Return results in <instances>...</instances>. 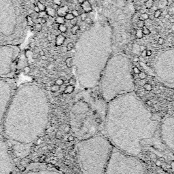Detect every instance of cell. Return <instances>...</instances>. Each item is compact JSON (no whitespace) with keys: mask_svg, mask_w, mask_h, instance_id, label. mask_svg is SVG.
<instances>
[{"mask_svg":"<svg viewBox=\"0 0 174 174\" xmlns=\"http://www.w3.org/2000/svg\"><path fill=\"white\" fill-rule=\"evenodd\" d=\"M158 78L165 85L174 87V60L162 59L156 66Z\"/></svg>","mask_w":174,"mask_h":174,"instance_id":"30bf717a","label":"cell"},{"mask_svg":"<svg viewBox=\"0 0 174 174\" xmlns=\"http://www.w3.org/2000/svg\"><path fill=\"white\" fill-rule=\"evenodd\" d=\"M135 35H136V37L138 38V39H141V38H142L143 36H144L142 30L141 29L136 30V33H135Z\"/></svg>","mask_w":174,"mask_h":174,"instance_id":"83f0119b","label":"cell"},{"mask_svg":"<svg viewBox=\"0 0 174 174\" xmlns=\"http://www.w3.org/2000/svg\"><path fill=\"white\" fill-rule=\"evenodd\" d=\"M149 18H150V16H149V15L147 14V13H143V14H141L140 16H139V20H142V21H145V20H148Z\"/></svg>","mask_w":174,"mask_h":174,"instance_id":"7402d4cb","label":"cell"},{"mask_svg":"<svg viewBox=\"0 0 174 174\" xmlns=\"http://www.w3.org/2000/svg\"><path fill=\"white\" fill-rule=\"evenodd\" d=\"M85 21H86V23H87V24H91V23H92V22H93V21H92L91 19H90L89 18H87V19H86Z\"/></svg>","mask_w":174,"mask_h":174,"instance_id":"7dc6e473","label":"cell"},{"mask_svg":"<svg viewBox=\"0 0 174 174\" xmlns=\"http://www.w3.org/2000/svg\"><path fill=\"white\" fill-rule=\"evenodd\" d=\"M20 52L18 46L0 45V76L7 77L13 73Z\"/></svg>","mask_w":174,"mask_h":174,"instance_id":"ba28073f","label":"cell"},{"mask_svg":"<svg viewBox=\"0 0 174 174\" xmlns=\"http://www.w3.org/2000/svg\"><path fill=\"white\" fill-rule=\"evenodd\" d=\"M38 18H44V16H46L47 15L46 12L45 11H40L38 13Z\"/></svg>","mask_w":174,"mask_h":174,"instance_id":"4dcf8cb0","label":"cell"},{"mask_svg":"<svg viewBox=\"0 0 174 174\" xmlns=\"http://www.w3.org/2000/svg\"><path fill=\"white\" fill-rule=\"evenodd\" d=\"M165 19H169V18H171V15H170L169 13H168V14H167L165 16Z\"/></svg>","mask_w":174,"mask_h":174,"instance_id":"f907efd6","label":"cell"},{"mask_svg":"<svg viewBox=\"0 0 174 174\" xmlns=\"http://www.w3.org/2000/svg\"><path fill=\"white\" fill-rule=\"evenodd\" d=\"M141 56H142V57H146V56H147V55H146V50H142V52H141Z\"/></svg>","mask_w":174,"mask_h":174,"instance_id":"bcb514c9","label":"cell"},{"mask_svg":"<svg viewBox=\"0 0 174 174\" xmlns=\"http://www.w3.org/2000/svg\"><path fill=\"white\" fill-rule=\"evenodd\" d=\"M85 0H78V3H80V4H82V3H83L85 2Z\"/></svg>","mask_w":174,"mask_h":174,"instance_id":"9f6ffc18","label":"cell"},{"mask_svg":"<svg viewBox=\"0 0 174 174\" xmlns=\"http://www.w3.org/2000/svg\"><path fill=\"white\" fill-rule=\"evenodd\" d=\"M130 32H131V35H135V33H136V29H132L130 31Z\"/></svg>","mask_w":174,"mask_h":174,"instance_id":"f6af8a7d","label":"cell"},{"mask_svg":"<svg viewBox=\"0 0 174 174\" xmlns=\"http://www.w3.org/2000/svg\"><path fill=\"white\" fill-rule=\"evenodd\" d=\"M46 19L45 18H42L41 19V24L42 25H44V24H46Z\"/></svg>","mask_w":174,"mask_h":174,"instance_id":"ee69618b","label":"cell"},{"mask_svg":"<svg viewBox=\"0 0 174 174\" xmlns=\"http://www.w3.org/2000/svg\"><path fill=\"white\" fill-rule=\"evenodd\" d=\"M141 9V5H137L136 7H135V10H136V11H139Z\"/></svg>","mask_w":174,"mask_h":174,"instance_id":"816d5d0a","label":"cell"},{"mask_svg":"<svg viewBox=\"0 0 174 174\" xmlns=\"http://www.w3.org/2000/svg\"><path fill=\"white\" fill-rule=\"evenodd\" d=\"M39 55H40V56H44L45 55V53H44V50H40V52H39Z\"/></svg>","mask_w":174,"mask_h":174,"instance_id":"681fc988","label":"cell"},{"mask_svg":"<svg viewBox=\"0 0 174 174\" xmlns=\"http://www.w3.org/2000/svg\"><path fill=\"white\" fill-rule=\"evenodd\" d=\"M161 15H162V10L160 9H158V10H156L155 12H154V17L155 18H159Z\"/></svg>","mask_w":174,"mask_h":174,"instance_id":"4316f807","label":"cell"},{"mask_svg":"<svg viewBox=\"0 0 174 174\" xmlns=\"http://www.w3.org/2000/svg\"><path fill=\"white\" fill-rule=\"evenodd\" d=\"M41 19L42 18H37V19H36V23H41Z\"/></svg>","mask_w":174,"mask_h":174,"instance_id":"f5cc1de1","label":"cell"},{"mask_svg":"<svg viewBox=\"0 0 174 174\" xmlns=\"http://www.w3.org/2000/svg\"><path fill=\"white\" fill-rule=\"evenodd\" d=\"M137 25L138 27L142 28L145 25V23L144 21H142V20H138V21L137 22Z\"/></svg>","mask_w":174,"mask_h":174,"instance_id":"d590c367","label":"cell"},{"mask_svg":"<svg viewBox=\"0 0 174 174\" xmlns=\"http://www.w3.org/2000/svg\"><path fill=\"white\" fill-rule=\"evenodd\" d=\"M34 11H35V12H36V13H38L40 11V8H38V6L37 5H35V6H34Z\"/></svg>","mask_w":174,"mask_h":174,"instance_id":"7bdbcfd3","label":"cell"},{"mask_svg":"<svg viewBox=\"0 0 174 174\" xmlns=\"http://www.w3.org/2000/svg\"><path fill=\"white\" fill-rule=\"evenodd\" d=\"M116 41L118 42H121L122 41V38L121 35H120V34H118L117 37H116Z\"/></svg>","mask_w":174,"mask_h":174,"instance_id":"60d3db41","label":"cell"},{"mask_svg":"<svg viewBox=\"0 0 174 174\" xmlns=\"http://www.w3.org/2000/svg\"><path fill=\"white\" fill-rule=\"evenodd\" d=\"M65 41H66V38L61 34H59V35L57 36L56 40H55V46H60L64 43Z\"/></svg>","mask_w":174,"mask_h":174,"instance_id":"2e32d148","label":"cell"},{"mask_svg":"<svg viewBox=\"0 0 174 174\" xmlns=\"http://www.w3.org/2000/svg\"><path fill=\"white\" fill-rule=\"evenodd\" d=\"M50 117L46 93L35 84H25L14 91L1 127L12 144L30 146L43 134Z\"/></svg>","mask_w":174,"mask_h":174,"instance_id":"7a4b0ae2","label":"cell"},{"mask_svg":"<svg viewBox=\"0 0 174 174\" xmlns=\"http://www.w3.org/2000/svg\"><path fill=\"white\" fill-rule=\"evenodd\" d=\"M114 147L104 135L80 140L77 156L83 174H104Z\"/></svg>","mask_w":174,"mask_h":174,"instance_id":"277c9868","label":"cell"},{"mask_svg":"<svg viewBox=\"0 0 174 174\" xmlns=\"http://www.w3.org/2000/svg\"><path fill=\"white\" fill-rule=\"evenodd\" d=\"M14 92L13 85L10 80L0 76V129H1L3 118Z\"/></svg>","mask_w":174,"mask_h":174,"instance_id":"9c48e42d","label":"cell"},{"mask_svg":"<svg viewBox=\"0 0 174 174\" xmlns=\"http://www.w3.org/2000/svg\"><path fill=\"white\" fill-rule=\"evenodd\" d=\"M99 86L101 96L108 103L120 95L133 93L134 83L127 63L112 61L103 72Z\"/></svg>","mask_w":174,"mask_h":174,"instance_id":"8992f818","label":"cell"},{"mask_svg":"<svg viewBox=\"0 0 174 174\" xmlns=\"http://www.w3.org/2000/svg\"><path fill=\"white\" fill-rule=\"evenodd\" d=\"M34 27H35V29L38 32H41L42 30V25L41 23H36Z\"/></svg>","mask_w":174,"mask_h":174,"instance_id":"f546056e","label":"cell"},{"mask_svg":"<svg viewBox=\"0 0 174 174\" xmlns=\"http://www.w3.org/2000/svg\"><path fill=\"white\" fill-rule=\"evenodd\" d=\"M37 5L38 6V8H40V11H45L46 10V6L44 5L42 3L40 2V1H38Z\"/></svg>","mask_w":174,"mask_h":174,"instance_id":"f1b7e54d","label":"cell"},{"mask_svg":"<svg viewBox=\"0 0 174 174\" xmlns=\"http://www.w3.org/2000/svg\"><path fill=\"white\" fill-rule=\"evenodd\" d=\"M81 7L82 8L84 11H85V12L87 13V12H91L92 10H93V8H92L91 3L88 0H85V2L83 3H82L81 4Z\"/></svg>","mask_w":174,"mask_h":174,"instance_id":"9a60e30c","label":"cell"},{"mask_svg":"<svg viewBox=\"0 0 174 174\" xmlns=\"http://www.w3.org/2000/svg\"><path fill=\"white\" fill-rule=\"evenodd\" d=\"M159 132L162 144L174 152V115L163 120L160 125Z\"/></svg>","mask_w":174,"mask_h":174,"instance_id":"7c38bea8","label":"cell"},{"mask_svg":"<svg viewBox=\"0 0 174 174\" xmlns=\"http://www.w3.org/2000/svg\"><path fill=\"white\" fill-rule=\"evenodd\" d=\"M154 0H147L144 3L145 7H146L147 9H150L152 7L153 4H154Z\"/></svg>","mask_w":174,"mask_h":174,"instance_id":"44dd1931","label":"cell"},{"mask_svg":"<svg viewBox=\"0 0 174 174\" xmlns=\"http://www.w3.org/2000/svg\"><path fill=\"white\" fill-rule=\"evenodd\" d=\"M167 4H168L167 0H159L158 5V8H159V9H162V8H165L167 5Z\"/></svg>","mask_w":174,"mask_h":174,"instance_id":"d6986e66","label":"cell"},{"mask_svg":"<svg viewBox=\"0 0 174 174\" xmlns=\"http://www.w3.org/2000/svg\"><path fill=\"white\" fill-rule=\"evenodd\" d=\"M88 18L87 14L86 12H83L80 14V18H81L82 21H85V20Z\"/></svg>","mask_w":174,"mask_h":174,"instance_id":"e575fe53","label":"cell"},{"mask_svg":"<svg viewBox=\"0 0 174 174\" xmlns=\"http://www.w3.org/2000/svg\"><path fill=\"white\" fill-rule=\"evenodd\" d=\"M122 13H123V10H122L121 8H117L116 10V14H117V16L119 14H122Z\"/></svg>","mask_w":174,"mask_h":174,"instance_id":"ab89813d","label":"cell"},{"mask_svg":"<svg viewBox=\"0 0 174 174\" xmlns=\"http://www.w3.org/2000/svg\"><path fill=\"white\" fill-rule=\"evenodd\" d=\"M55 23L58 25L65 24L66 23V18L64 16H58L55 18Z\"/></svg>","mask_w":174,"mask_h":174,"instance_id":"ac0fdd59","label":"cell"},{"mask_svg":"<svg viewBox=\"0 0 174 174\" xmlns=\"http://www.w3.org/2000/svg\"><path fill=\"white\" fill-rule=\"evenodd\" d=\"M53 2H54V4H56L59 5V6H60L61 3V0H53Z\"/></svg>","mask_w":174,"mask_h":174,"instance_id":"b9f144b4","label":"cell"},{"mask_svg":"<svg viewBox=\"0 0 174 174\" xmlns=\"http://www.w3.org/2000/svg\"><path fill=\"white\" fill-rule=\"evenodd\" d=\"M104 174H146L144 164L137 156L114 148Z\"/></svg>","mask_w":174,"mask_h":174,"instance_id":"52a82bcc","label":"cell"},{"mask_svg":"<svg viewBox=\"0 0 174 174\" xmlns=\"http://www.w3.org/2000/svg\"><path fill=\"white\" fill-rule=\"evenodd\" d=\"M72 14L74 15V17H78L79 16V12L78 10H73L72 11Z\"/></svg>","mask_w":174,"mask_h":174,"instance_id":"74e56055","label":"cell"},{"mask_svg":"<svg viewBox=\"0 0 174 174\" xmlns=\"http://www.w3.org/2000/svg\"><path fill=\"white\" fill-rule=\"evenodd\" d=\"M160 123L133 93L108 103L104 132L114 147L138 157L143 144L160 135Z\"/></svg>","mask_w":174,"mask_h":174,"instance_id":"6da1fadb","label":"cell"},{"mask_svg":"<svg viewBox=\"0 0 174 174\" xmlns=\"http://www.w3.org/2000/svg\"><path fill=\"white\" fill-rule=\"evenodd\" d=\"M58 29L62 33H66L68 30V27L65 24H61V25H59L58 26Z\"/></svg>","mask_w":174,"mask_h":174,"instance_id":"603a6c76","label":"cell"},{"mask_svg":"<svg viewBox=\"0 0 174 174\" xmlns=\"http://www.w3.org/2000/svg\"><path fill=\"white\" fill-rule=\"evenodd\" d=\"M77 23H78L77 17H74L72 20H71V24H72L73 26L76 25H77Z\"/></svg>","mask_w":174,"mask_h":174,"instance_id":"8d00e7d4","label":"cell"},{"mask_svg":"<svg viewBox=\"0 0 174 174\" xmlns=\"http://www.w3.org/2000/svg\"><path fill=\"white\" fill-rule=\"evenodd\" d=\"M171 29L172 31H174V25H173V26H171Z\"/></svg>","mask_w":174,"mask_h":174,"instance_id":"91938a15","label":"cell"},{"mask_svg":"<svg viewBox=\"0 0 174 174\" xmlns=\"http://www.w3.org/2000/svg\"><path fill=\"white\" fill-rule=\"evenodd\" d=\"M121 36H122V40H125L126 38H127V35H126L125 33H123V34H122V35Z\"/></svg>","mask_w":174,"mask_h":174,"instance_id":"11a10c76","label":"cell"},{"mask_svg":"<svg viewBox=\"0 0 174 174\" xmlns=\"http://www.w3.org/2000/svg\"><path fill=\"white\" fill-rule=\"evenodd\" d=\"M164 42H165V40H164L162 38H160L158 40V44L159 45H162L164 44Z\"/></svg>","mask_w":174,"mask_h":174,"instance_id":"f35d334b","label":"cell"},{"mask_svg":"<svg viewBox=\"0 0 174 174\" xmlns=\"http://www.w3.org/2000/svg\"><path fill=\"white\" fill-rule=\"evenodd\" d=\"M171 13V14H174V7H173L171 10H170V12L169 13V14H170Z\"/></svg>","mask_w":174,"mask_h":174,"instance_id":"db71d44e","label":"cell"},{"mask_svg":"<svg viewBox=\"0 0 174 174\" xmlns=\"http://www.w3.org/2000/svg\"><path fill=\"white\" fill-rule=\"evenodd\" d=\"M108 102L88 91L80 93L71 106L70 126L74 135L83 140L104 131Z\"/></svg>","mask_w":174,"mask_h":174,"instance_id":"3957f363","label":"cell"},{"mask_svg":"<svg viewBox=\"0 0 174 174\" xmlns=\"http://www.w3.org/2000/svg\"><path fill=\"white\" fill-rule=\"evenodd\" d=\"M23 174H63L52 167L42 164H32L27 168Z\"/></svg>","mask_w":174,"mask_h":174,"instance_id":"4fadbf2b","label":"cell"},{"mask_svg":"<svg viewBox=\"0 0 174 174\" xmlns=\"http://www.w3.org/2000/svg\"><path fill=\"white\" fill-rule=\"evenodd\" d=\"M141 30H142L143 34H144V35H148V34L150 33V29H149L148 27H147L146 25H144V27H143L142 28H141Z\"/></svg>","mask_w":174,"mask_h":174,"instance_id":"d4e9b609","label":"cell"},{"mask_svg":"<svg viewBox=\"0 0 174 174\" xmlns=\"http://www.w3.org/2000/svg\"><path fill=\"white\" fill-rule=\"evenodd\" d=\"M78 30H80V27L76 25L73 26V27L71 29V33L73 35H76Z\"/></svg>","mask_w":174,"mask_h":174,"instance_id":"cb8c5ba5","label":"cell"},{"mask_svg":"<svg viewBox=\"0 0 174 174\" xmlns=\"http://www.w3.org/2000/svg\"><path fill=\"white\" fill-rule=\"evenodd\" d=\"M146 55L147 56H151V55H152V51L150 50H146Z\"/></svg>","mask_w":174,"mask_h":174,"instance_id":"c3c4849f","label":"cell"},{"mask_svg":"<svg viewBox=\"0 0 174 174\" xmlns=\"http://www.w3.org/2000/svg\"><path fill=\"white\" fill-rule=\"evenodd\" d=\"M26 20H27V26L29 27H33L34 25L33 18H32L31 16H26Z\"/></svg>","mask_w":174,"mask_h":174,"instance_id":"ffe728a7","label":"cell"},{"mask_svg":"<svg viewBox=\"0 0 174 174\" xmlns=\"http://www.w3.org/2000/svg\"><path fill=\"white\" fill-rule=\"evenodd\" d=\"M28 27L18 0H0V45L21 44Z\"/></svg>","mask_w":174,"mask_h":174,"instance_id":"5b68a950","label":"cell"},{"mask_svg":"<svg viewBox=\"0 0 174 174\" xmlns=\"http://www.w3.org/2000/svg\"><path fill=\"white\" fill-rule=\"evenodd\" d=\"M170 19V22L171 23H174V18H169Z\"/></svg>","mask_w":174,"mask_h":174,"instance_id":"680465c9","label":"cell"},{"mask_svg":"<svg viewBox=\"0 0 174 174\" xmlns=\"http://www.w3.org/2000/svg\"><path fill=\"white\" fill-rule=\"evenodd\" d=\"M126 17H127V14H124V13H122V14H121L118 15V16H117V20H118V21H120V20H124V19H125V18H126Z\"/></svg>","mask_w":174,"mask_h":174,"instance_id":"d6a6232c","label":"cell"},{"mask_svg":"<svg viewBox=\"0 0 174 174\" xmlns=\"http://www.w3.org/2000/svg\"><path fill=\"white\" fill-rule=\"evenodd\" d=\"M46 12L47 13V15L51 17H55L56 16L57 10L53 8L52 6H48L46 8Z\"/></svg>","mask_w":174,"mask_h":174,"instance_id":"e0dca14e","label":"cell"},{"mask_svg":"<svg viewBox=\"0 0 174 174\" xmlns=\"http://www.w3.org/2000/svg\"><path fill=\"white\" fill-rule=\"evenodd\" d=\"M69 8L68 5H63V6L59 7L57 10V14L59 16H65L68 13Z\"/></svg>","mask_w":174,"mask_h":174,"instance_id":"5bb4252c","label":"cell"},{"mask_svg":"<svg viewBox=\"0 0 174 174\" xmlns=\"http://www.w3.org/2000/svg\"><path fill=\"white\" fill-rule=\"evenodd\" d=\"M66 62L67 66H68L69 68H70V67H72V65H73V58H72V57H68V58L66 59Z\"/></svg>","mask_w":174,"mask_h":174,"instance_id":"484cf974","label":"cell"},{"mask_svg":"<svg viewBox=\"0 0 174 174\" xmlns=\"http://www.w3.org/2000/svg\"><path fill=\"white\" fill-rule=\"evenodd\" d=\"M0 174H15L14 164L5 139L0 135Z\"/></svg>","mask_w":174,"mask_h":174,"instance_id":"8fae6325","label":"cell"},{"mask_svg":"<svg viewBox=\"0 0 174 174\" xmlns=\"http://www.w3.org/2000/svg\"><path fill=\"white\" fill-rule=\"evenodd\" d=\"M74 47V43H72V42H69L66 46L67 50L69 51L72 50L73 49Z\"/></svg>","mask_w":174,"mask_h":174,"instance_id":"836d02e7","label":"cell"},{"mask_svg":"<svg viewBox=\"0 0 174 174\" xmlns=\"http://www.w3.org/2000/svg\"><path fill=\"white\" fill-rule=\"evenodd\" d=\"M64 17H65V18H66V20H72V19H73L74 18V16L73 14H72V13L68 12V14H67Z\"/></svg>","mask_w":174,"mask_h":174,"instance_id":"1f68e13d","label":"cell"},{"mask_svg":"<svg viewBox=\"0 0 174 174\" xmlns=\"http://www.w3.org/2000/svg\"><path fill=\"white\" fill-rule=\"evenodd\" d=\"M140 48L141 49V50H146V47L144 46H141Z\"/></svg>","mask_w":174,"mask_h":174,"instance_id":"6f0895ef","label":"cell"}]
</instances>
